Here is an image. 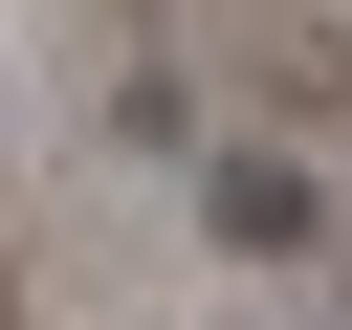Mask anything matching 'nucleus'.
I'll return each mask as SVG.
<instances>
[{"label":"nucleus","mask_w":352,"mask_h":330,"mask_svg":"<svg viewBox=\"0 0 352 330\" xmlns=\"http://www.w3.org/2000/svg\"><path fill=\"white\" fill-rule=\"evenodd\" d=\"M198 242H220V264H308V242H330V176L264 154V132H198Z\"/></svg>","instance_id":"obj_1"}]
</instances>
